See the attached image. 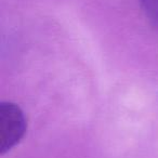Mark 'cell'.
<instances>
[{
	"label": "cell",
	"mask_w": 158,
	"mask_h": 158,
	"mask_svg": "<svg viewBox=\"0 0 158 158\" xmlns=\"http://www.w3.org/2000/svg\"><path fill=\"white\" fill-rule=\"evenodd\" d=\"M140 3L148 20L158 28V0H140Z\"/></svg>",
	"instance_id": "cell-2"
},
{
	"label": "cell",
	"mask_w": 158,
	"mask_h": 158,
	"mask_svg": "<svg viewBox=\"0 0 158 158\" xmlns=\"http://www.w3.org/2000/svg\"><path fill=\"white\" fill-rule=\"evenodd\" d=\"M26 120L22 110L11 102L0 103V154L14 147L24 136Z\"/></svg>",
	"instance_id": "cell-1"
}]
</instances>
